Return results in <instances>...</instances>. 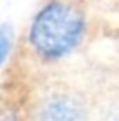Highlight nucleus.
<instances>
[{
	"instance_id": "3",
	"label": "nucleus",
	"mask_w": 119,
	"mask_h": 121,
	"mask_svg": "<svg viewBox=\"0 0 119 121\" xmlns=\"http://www.w3.org/2000/svg\"><path fill=\"white\" fill-rule=\"evenodd\" d=\"M38 72L39 69L15 51L0 77V121H28Z\"/></svg>"
},
{
	"instance_id": "4",
	"label": "nucleus",
	"mask_w": 119,
	"mask_h": 121,
	"mask_svg": "<svg viewBox=\"0 0 119 121\" xmlns=\"http://www.w3.org/2000/svg\"><path fill=\"white\" fill-rule=\"evenodd\" d=\"M5 44H7V36L3 30H0V52H2V48H5Z\"/></svg>"
},
{
	"instance_id": "2",
	"label": "nucleus",
	"mask_w": 119,
	"mask_h": 121,
	"mask_svg": "<svg viewBox=\"0 0 119 121\" xmlns=\"http://www.w3.org/2000/svg\"><path fill=\"white\" fill-rule=\"evenodd\" d=\"M28 121H88L83 97L67 82L38 72L33 87Z\"/></svg>"
},
{
	"instance_id": "1",
	"label": "nucleus",
	"mask_w": 119,
	"mask_h": 121,
	"mask_svg": "<svg viewBox=\"0 0 119 121\" xmlns=\"http://www.w3.org/2000/svg\"><path fill=\"white\" fill-rule=\"evenodd\" d=\"M86 30L85 12L70 0H51L34 15L25 43L16 51L42 70L70 56Z\"/></svg>"
}]
</instances>
